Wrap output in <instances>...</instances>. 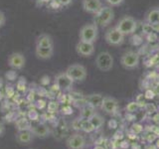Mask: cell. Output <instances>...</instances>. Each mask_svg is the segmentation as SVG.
<instances>
[{
    "label": "cell",
    "mask_w": 159,
    "mask_h": 149,
    "mask_svg": "<svg viewBox=\"0 0 159 149\" xmlns=\"http://www.w3.org/2000/svg\"><path fill=\"white\" fill-rule=\"evenodd\" d=\"M108 126H109V128H116L117 122L116 120H113V119H111V120H109V122H108Z\"/></svg>",
    "instance_id": "35"
},
{
    "label": "cell",
    "mask_w": 159,
    "mask_h": 149,
    "mask_svg": "<svg viewBox=\"0 0 159 149\" xmlns=\"http://www.w3.org/2000/svg\"><path fill=\"white\" fill-rule=\"evenodd\" d=\"M37 47H54L53 38L48 34H41L36 39Z\"/></svg>",
    "instance_id": "18"
},
{
    "label": "cell",
    "mask_w": 159,
    "mask_h": 149,
    "mask_svg": "<svg viewBox=\"0 0 159 149\" xmlns=\"http://www.w3.org/2000/svg\"><path fill=\"white\" fill-rule=\"evenodd\" d=\"M116 28L119 32H121L124 36L132 34L136 29V21L131 16H124L119 19L116 25Z\"/></svg>",
    "instance_id": "5"
},
{
    "label": "cell",
    "mask_w": 159,
    "mask_h": 149,
    "mask_svg": "<svg viewBox=\"0 0 159 149\" xmlns=\"http://www.w3.org/2000/svg\"><path fill=\"white\" fill-rule=\"evenodd\" d=\"M76 52L82 57H84V58L91 57L94 53V44L81 41V40H80L76 45Z\"/></svg>",
    "instance_id": "10"
},
{
    "label": "cell",
    "mask_w": 159,
    "mask_h": 149,
    "mask_svg": "<svg viewBox=\"0 0 159 149\" xmlns=\"http://www.w3.org/2000/svg\"><path fill=\"white\" fill-rule=\"evenodd\" d=\"M59 4L63 5V6H67V5H69L70 3L72 2V0H57Z\"/></svg>",
    "instance_id": "34"
},
{
    "label": "cell",
    "mask_w": 159,
    "mask_h": 149,
    "mask_svg": "<svg viewBox=\"0 0 159 149\" xmlns=\"http://www.w3.org/2000/svg\"><path fill=\"white\" fill-rule=\"evenodd\" d=\"M4 133H5V126H4V124L0 121V137H2L4 135Z\"/></svg>",
    "instance_id": "37"
},
{
    "label": "cell",
    "mask_w": 159,
    "mask_h": 149,
    "mask_svg": "<svg viewBox=\"0 0 159 149\" xmlns=\"http://www.w3.org/2000/svg\"><path fill=\"white\" fill-rule=\"evenodd\" d=\"M86 102L91 104L92 106H93L94 108H101V106H102V99H103V97L102 94L99 93H92V94H89L86 97Z\"/></svg>",
    "instance_id": "17"
},
{
    "label": "cell",
    "mask_w": 159,
    "mask_h": 149,
    "mask_svg": "<svg viewBox=\"0 0 159 149\" xmlns=\"http://www.w3.org/2000/svg\"><path fill=\"white\" fill-rule=\"evenodd\" d=\"M74 81L68 76L66 72L59 73L56 77H55V86H56L60 91L67 92L70 91L73 87Z\"/></svg>",
    "instance_id": "8"
},
{
    "label": "cell",
    "mask_w": 159,
    "mask_h": 149,
    "mask_svg": "<svg viewBox=\"0 0 159 149\" xmlns=\"http://www.w3.org/2000/svg\"><path fill=\"white\" fill-rule=\"evenodd\" d=\"M131 130L134 134H139L140 132H142L143 130V127L142 125H140V124H138V123H134L132 127H131Z\"/></svg>",
    "instance_id": "28"
},
{
    "label": "cell",
    "mask_w": 159,
    "mask_h": 149,
    "mask_svg": "<svg viewBox=\"0 0 159 149\" xmlns=\"http://www.w3.org/2000/svg\"><path fill=\"white\" fill-rule=\"evenodd\" d=\"M144 97L143 94H139V96L137 97V99H136V102L139 104V106H145V102H144Z\"/></svg>",
    "instance_id": "30"
},
{
    "label": "cell",
    "mask_w": 159,
    "mask_h": 149,
    "mask_svg": "<svg viewBox=\"0 0 159 149\" xmlns=\"http://www.w3.org/2000/svg\"><path fill=\"white\" fill-rule=\"evenodd\" d=\"M98 34V29L94 24H84L82 28L80 29L79 38L81 41L93 43L97 41Z\"/></svg>",
    "instance_id": "2"
},
{
    "label": "cell",
    "mask_w": 159,
    "mask_h": 149,
    "mask_svg": "<svg viewBox=\"0 0 159 149\" xmlns=\"http://www.w3.org/2000/svg\"><path fill=\"white\" fill-rule=\"evenodd\" d=\"M155 138H156V135H155V134H154L153 132L151 133H148L147 134V135H146V139H147V141L148 142H152V141H154V140H155Z\"/></svg>",
    "instance_id": "33"
},
{
    "label": "cell",
    "mask_w": 159,
    "mask_h": 149,
    "mask_svg": "<svg viewBox=\"0 0 159 149\" xmlns=\"http://www.w3.org/2000/svg\"><path fill=\"white\" fill-rule=\"evenodd\" d=\"M30 130L33 132L34 136H37L40 138H45L49 136V134H50L49 128L45 125V124H42V123L36 124V125H32Z\"/></svg>",
    "instance_id": "16"
},
{
    "label": "cell",
    "mask_w": 159,
    "mask_h": 149,
    "mask_svg": "<svg viewBox=\"0 0 159 149\" xmlns=\"http://www.w3.org/2000/svg\"><path fill=\"white\" fill-rule=\"evenodd\" d=\"M152 120H153L154 122H156V123L159 124V112H156V113L152 116Z\"/></svg>",
    "instance_id": "38"
},
{
    "label": "cell",
    "mask_w": 159,
    "mask_h": 149,
    "mask_svg": "<svg viewBox=\"0 0 159 149\" xmlns=\"http://www.w3.org/2000/svg\"><path fill=\"white\" fill-rule=\"evenodd\" d=\"M94 149H104L102 146H98V145H97L96 147H94Z\"/></svg>",
    "instance_id": "41"
},
{
    "label": "cell",
    "mask_w": 159,
    "mask_h": 149,
    "mask_svg": "<svg viewBox=\"0 0 159 149\" xmlns=\"http://www.w3.org/2000/svg\"><path fill=\"white\" fill-rule=\"evenodd\" d=\"M32 126V123L26 117H21L18 118L16 122H15V128L17 129V131H22V130H30Z\"/></svg>",
    "instance_id": "20"
},
{
    "label": "cell",
    "mask_w": 159,
    "mask_h": 149,
    "mask_svg": "<svg viewBox=\"0 0 159 149\" xmlns=\"http://www.w3.org/2000/svg\"><path fill=\"white\" fill-rule=\"evenodd\" d=\"M94 64H96V67L99 71L108 72L113 67V57L111 56V53H108L107 51L101 52L97 55Z\"/></svg>",
    "instance_id": "3"
},
{
    "label": "cell",
    "mask_w": 159,
    "mask_h": 149,
    "mask_svg": "<svg viewBox=\"0 0 159 149\" xmlns=\"http://www.w3.org/2000/svg\"><path fill=\"white\" fill-rule=\"evenodd\" d=\"M82 6L84 11L91 14H97L102 7V4L101 0H83Z\"/></svg>",
    "instance_id": "12"
},
{
    "label": "cell",
    "mask_w": 159,
    "mask_h": 149,
    "mask_svg": "<svg viewBox=\"0 0 159 149\" xmlns=\"http://www.w3.org/2000/svg\"><path fill=\"white\" fill-rule=\"evenodd\" d=\"M157 109H158V111H159V107H158V108H157Z\"/></svg>",
    "instance_id": "42"
},
{
    "label": "cell",
    "mask_w": 159,
    "mask_h": 149,
    "mask_svg": "<svg viewBox=\"0 0 159 149\" xmlns=\"http://www.w3.org/2000/svg\"><path fill=\"white\" fill-rule=\"evenodd\" d=\"M144 108H145V111L150 114L155 113L157 111V107H156V106H154L153 103H145Z\"/></svg>",
    "instance_id": "26"
},
{
    "label": "cell",
    "mask_w": 159,
    "mask_h": 149,
    "mask_svg": "<svg viewBox=\"0 0 159 149\" xmlns=\"http://www.w3.org/2000/svg\"><path fill=\"white\" fill-rule=\"evenodd\" d=\"M154 96H155V93L153 91H147L146 93H145V97L146 98H153Z\"/></svg>",
    "instance_id": "36"
},
{
    "label": "cell",
    "mask_w": 159,
    "mask_h": 149,
    "mask_svg": "<svg viewBox=\"0 0 159 149\" xmlns=\"http://www.w3.org/2000/svg\"><path fill=\"white\" fill-rule=\"evenodd\" d=\"M147 39L149 42H153V41H155V40H158V36L155 34V32H153L151 34L147 35Z\"/></svg>",
    "instance_id": "32"
},
{
    "label": "cell",
    "mask_w": 159,
    "mask_h": 149,
    "mask_svg": "<svg viewBox=\"0 0 159 149\" xmlns=\"http://www.w3.org/2000/svg\"><path fill=\"white\" fill-rule=\"evenodd\" d=\"M155 146H156L157 148H159V139H157V140H156V143H155Z\"/></svg>",
    "instance_id": "40"
},
{
    "label": "cell",
    "mask_w": 159,
    "mask_h": 149,
    "mask_svg": "<svg viewBox=\"0 0 159 149\" xmlns=\"http://www.w3.org/2000/svg\"><path fill=\"white\" fill-rule=\"evenodd\" d=\"M66 145L69 149H84L86 145V139L81 134L75 133L67 139Z\"/></svg>",
    "instance_id": "11"
},
{
    "label": "cell",
    "mask_w": 159,
    "mask_h": 149,
    "mask_svg": "<svg viewBox=\"0 0 159 149\" xmlns=\"http://www.w3.org/2000/svg\"><path fill=\"white\" fill-rule=\"evenodd\" d=\"M5 22H6V16L2 11H0V28L4 26Z\"/></svg>",
    "instance_id": "31"
},
{
    "label": "cell",
    "mask_w": 159,
    "mask_h": 149,
    "mask_svg": "<svg viewBox=\"0 0 159 149\" xmlns=\"http://www.w3.org/2000/svg\"><path fill=\"white\" fill-rule=\"evenodd\" d=\"M101 108L107 113L112 114L116 112L117 109V101L111 97H103Z\"/></svg>",
    "instance_id": "13"
},
{
    "label": "cell",
    "mask_w": 159,
    "mask_h": 149,
    "mask_svg": "<svg viewBox=\"0 0 159 149\" xmlns=\"http://www.w3.org/2000/svg\"><path fill=\"white\" fill-rule=\"evenodd\" d=\"M139 107L140 106H139V104L136 102H128L127 106H125V111L128 113H133L134 111H136Z\"/></svg>",
    "instance_id": "24"
},
{
    "label": "cell",
    "mask_w": 159,
    "mask_h": 149,
    "mask_svg": "<svg viewBox=\"0 0 159 149\" xmlns=\"http://www.w3.org/2000/svg\"><path fill=\"white\" fill-rule=\"evenodd\" d=\"M81 130H83L86 133H91L94 130L93 124L89 119H83L82 120V125H81Z\"/></svg>",
    "instance_id": "23"
},
{
    "label": "cell",
    "mask_w": 159,
    "mask_h": 149,
    "mask_svg": "<svg viewBox=\"0 0 159 149\" xmlns=\"http://www.w3.org/2000/svg\"><path fill=\"white\" fill-rule=\"evenodd\" d=\"M121 66L126 70L135 69L139 65V55L134 51H127L120 58Z\"/></svg>",
    "instance_id": "6"
},
{
    "label": "cell",
    "mask_w": 159,
    "mask_h": 149,
    "mask_svg": "<svg viewBox=\"0 0 159 149\" xmlns=\"http://www.w3.org/2000/svg\"><path fill=\"white\" fill-rule=\"evenodd\" d=\"M66 73L74 82H83L88 76L86 67L81 64H73L69 66L66 70Z\"/></svg>",
    "instance_id": "4"
},
{
    "label": "cell",
    "mask_w": 159,
    "mask_h": 149,
    "mask_svg": "<svg viewBox=\"0 0 159 149\" xmlns=\"http://www.w3.org/2000/svg\"><path fill=\"white\" fill-rule=\"evenodd\" d=\"M145 22L151 25L159 23V8H153L149 10L145 16Z\"/></svg>",
    "instance_id": "21"
},
{
    "label": "cell",
    "mask_w": 159,
    "mask_h": 149,
    "mask_svg": "<svg viewBox=\"0 0 159 149\" xmlns=\"http://www.w3.org/2000/svg\"><path fill=\"white\" fill-rule=\"evenodd\" d=\"M8 66L13 70H22L26 64L25 56L20 52H14L10 54L7 59Z\"/></svg>",
    "instance_id": "9"
},
{
    "label": "cell",
    "mask_w": 159,
    "mask_h": 149,
    "mask_svg": "<svg viewBox=\"0 0 159 149\" xmlns=\"http://www.w3.org/2000/svg\"><path fill=\"white\" fill-rule=\"evenodd\" d=\"M142 32H143L144 35H146V36H147V35H149V34L153 33L154 31H153V28L151 26V24H149L147 22L144 23L142 25Z\"/></svg>",
    "instance_id": "25"
},
{
    "label": "cell",
    "mask_w": 159,
    "mask_h": 149,
    "mask_svg": "<svg viewBox=\"0 0 159 149\" xmlns=\"http://www.w3.org/2000/svg\"><path fill=\"white\" fill-rule=\"evenodd\" d=\"M82 120H83V119L81 117L75 119V120L73 121V123H72V126L74 127V129H76V130H81Z\"/></svg>",
    "instance_id": "29"
},
{
    "label": "cell",
    "mask_w": 159,
    "mask_h": 149,
    "mask_svg": "<svg viewBox=\"0 0 159 149\" xmlns=\"http://www.w3.org/2000/svg\"><path fill=\"white\" fill-rule=\"evenodd\" d=\"M94 113H96V108H94L93 106H92L91 104L86 103L81 108V111H80V117H81L82 119H89Z\"/></svg>",
    "instance_id": "19"
},
{
    "label": "cell",
    "mask_w": 159,
    "mask_h": 149,
    "mask_svg": "<svg viewBox=\"0 0 159 149\" xmlns=\"http://www.w3.org/2000/svg\"><path fill=\"white\" fill-rule=\"evenodd\" d=\"M96 17L93 19V24L97 27H106L111 23L114 18L113 9L111 6L102 7L101 10L94 14Z\"/></svg>",
    "instance_id": "1"
},
{
    "label": "cell",
    "mask_w": 159,
    "mask_h": 149,
    "mask_svg": "<svg viewBox=\"0 0 159 149\" xmlns=\"http://www.w3.org/2000/svg\"><path fill=\"white\" fill-rule=\"evenodd\" d=\"M54 54V47H37L35 48V55L40 60H49Z\"/></svg>",
    "instance_id": "15"
},
{
    "label": "cell",
    "mask_w": 159,
    "mask_h": 149,
    "mask_svg": "<svg viewBox=\"0 0 159 149\" xmlns=\"http://www.w3.org/2000/svg\"><path fill=\"white\" fill-rule=\"evenodd\" d=\"M106 1L111 7H116L121 5L124 2V0H106Z\"/></svg>",
    "instance_id": "27"
},
{
    "label": "cell",
    "mask_w": 159,
    "mask_h": 149,
    "mask_svg": "<svg viewBox=\"0 0 159 149\" xmlns=\"http://www.w3.org/2000/svg\"><path fill=\"white\" fill-rule=\"evenodd\" d=\"M104 39H106V42L111 46H119L124 42V35L119 32L116 27H113L108 29L106 32Z\"/></svg>",
    "instance_id": "7"
},
{
    "label": "cell",
    "mask_w": 159,
    "mask_h": 149,
    "mask_svg": "<svg viewBox=\"0 0 159 149\" xmlns=\"http://www.w3.org/2000/svg\"><path fill=\"white\" fill-rule=\"evenodd\" d=\"M89 121H91V123L93 124V126L94 128V130L96 129H98L99 127H102V124L104 123V119L103 117L99 113H94L93 115L89 119Z\"/></svg>",
    "instance_id": "22"
},
{
    "label": "cell",
    "mask_w": 159,
    "mask_h": 149,
    "mask_svg": "<svg viewBox=\"0 0 159 149\" xmlns=\"http://www.w3.org/2000/svg\"><path fill=\"white\" fill-rule=\"evenodd\" d=\"M15 139L19 144H29L33 141L34 134L31 130L17 131L15 134Z\"/></svg>",
    "instance_id": "14"
},
{
    "label": "cell",
    "mask_w": 159,
    "mask_h": 149,
    "mask_svg": "<svg viewBox=\"0 0 159 149\" xmlns=\"http://www.w3.org/2000/svg\"><path fill=\"white\" fill-rule=\"evenodd\" d=\"M158 41H159V37H158Z\"/></svg>",
    "instance_id": "43"
},
{
    "label": "cell",
    "mask_w": 159,
    "mask_h": 149,
    "mask_svg": "<svg viewBox=\"0 0 159 149\" xmlns=\"http://www.w3.org/2000/svg\"><path fill=\"white\" fill-rule=\"evenodd\" d=\"M128 146H129V144L126 141H122L121 143H119V147L120 148H128Z\"/></svg>",
    "instance_id": "39"
}]
</instances>
